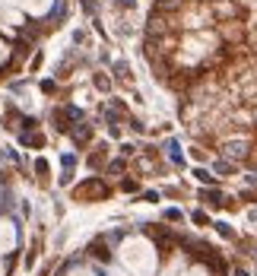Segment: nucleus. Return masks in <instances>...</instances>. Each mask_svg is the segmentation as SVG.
I'll return each mask as SVG.
<instances>
[{
    "instance_id": "obj_18",
    "label": "nucleus",
    "mask_w": 257,
    "mask_h": 276,
    "mask_svg": "<svg viewBox=\"0 0 257 276\" xmlns=\"http://www.w3.org/2000/svg\"><path fill=\"white\" fill-rule=\"evenodd\" d=\"M54 89H57V86H54V79H45V83H42V92H54Z\"/></svg>"
},
{
    "instance_id": "obj_5",
    "label": "nucleus",
    "mask_w": 257,
    "mask_h": 276,
    "mask_svg": "<svg viewBox=\"0 0 257 276\" xmlns=\"http://www.w3.org/2000/svg\"><path fill=\"white\" fill-rule=\"evenodd\" d=\"M19 143L29 146V150H45V133L38 130V127H35V130H23V133H19Z\"/></svg>"
},
{
    "instance_id": "obj_11",
    "label": "nucleus",
    "mask_w": 257,
    "mask_h": 276,
    "mask_svg": "<svg viewBox=\"0 0 257 276\" xmlns=\"http://www.w3.org/2000/svg\"><path fill=\"white\" fill-rule=\"evenodd\" d=\"M191 222H194V226H209V216H206L204 210H194L191 213Z\"/></svg>"
},
{
    "instance_id": "obj_6",
    "label": "nucleus",
    "mask_w": 257,
    "mask_h": 276,
    "mask_svg": "<svg viewBox=\"0 0 257 276\" xmlns=\"http://www.w3.org/2000/svg\"><path fill=\"white\" fill-rule=\"evenodd\" d=\"M213 172L222 175V178H232V175H238V165L229 162V159H213Z\"/></svg>"
},
{
    "instance_id": "obj_16",
    "label": "nucleus",
    "mask_w": 257,
    "mask_h": 276,
    "mask_svg": "<svg viewBox=\"0 0 257 276\" xmlns=\"http://www.w3.org/2000/svg\"><path fill=\"white\" fill-rule=\"evenodd\" d=\"M241 200L245 203H257V191H241Z\"/></svg>"
},
{
    "instance_id": "obj_1",
    "label": "nucleus",
    "mask_w": 257,
    "mask_h": 276,
    "mask_svg": "<svg viewBox=\"0 0 257 276\" xmlns=\"http://www.w3.org/2000/svg\"><path fill=\"white\" fill-rule=\"evenodd\" d=\"M143 57L194 146L257 172V0H155Z\"/></svg>"
},
{
    "instance_id": "obj_7",
    "label": "nucleus",
    "mask_w": 257,
    "mask_h": 276,
    "mask_svg": "<svg viewBox=\"0 0 257 276\" xmlns=\"http://www.w3.org/2000/svg\"><path fill=\"white\" fill-rule=\"evenodd\" d=\"M105 159H108V150L105 146H96V152H92L86 162H89V168H105Z\"/></svg>"
},
{
    "instance_id": "obj_3",
    "label": "nucleus",
    "mask_w": 257,
    "mask_h": 276,
    "mask_svg": "<svg viewBox=\"0 0 257 276\" xmlns=\"http://www.w3.org/2000/svg\"><path fill=\"white\" fill-rule=\"evenodd\" d=\"M70 197L79 200V203H96V200H108V197H111V187H108L105 178H99V175H89L86 181H79V184L70 191Z\"/></svg>"
},
{
    "instance_id": "obj_14",
    "label": "nucleus",
    "mask_w": 257,
    "mask_h": 276,
    "mask_svg": "<svg viewBox=\"0 0 257 276\" xmlns=\"http://www.w3.org/2000/svg\"><path fill=\"white\" fill-rule=\"evenodd\" d=\"M121 191L133 194V191H137V181H133V178H124V181H121Z\"/></svg>"
},
{
    "instance_id": "obj_15",
    "label": "nucleus",
    "mask_w": 257,
    "mask_h": 276,
    "mask_svg": "<svg viewBox=\"0 0 257 276\" xmlns=\"http://www.w3.org/2000/svg\"><path fill=\"white\" fill-rule=\"evenodd\" d=\"M96 86H99V89H111V83H108V76H102V73H96Z\"/></svg>"
},
{
    "instance_id": "obj_17",
    "label": "nucleus",
    "mask_w": 257,
    "mask_h": 276,
    "mask_svg": "<svg viewBox=\"0 0 257 276\" xmlns=\"http://www.w3.org/2000/svg\"><path fill=\"white\" fill-rule=\"evenodd\" d=\"M143 200H146V203H155V200H159V194H155V191H146Z\"/></svg>"
},
{
    "instance_id": "obj_9",
    "label": "nucleus",
    "mask_w": 257,
    "mask_h": 276,
    "mask_svg": "<svg viewBox=\"0 0 257 276\" xmlns=\"http://www.w3.org/2000/svg\"><path fill=\"white\" fill-rule=\"evenodd\" d=\"M194 178H197L200 184H206V187H213V184H216V175H213V172H206V168H194Z\"/></svg>"
},
{
    "instance_id": "obj_4",
    "label": "nucleus",
    "mask_w": 257,
    "mask_h": 276,
    "mask_svg": "<svg viewBox=\"0 0 257 276\" xmlns=\"http://www.w3.org/2000/svg\"><path fill=\"white\" fill-rule=\"evenodd\" d=\"M67 137L73 140V146H79V150H83V146H89V143H92L96 130H92V124H89V121H79V124L73 127V130L67 133Z\"/></svg>"
},
{
    "instance_id": "obj_8",
    "label": "nucleus",
    "mask_w": 257,
    "mask_h": 276,
    "mask_svg": "<svg viewBox=\"0 0 257 276\" xmlns=\"http://www.w3.org/2000/svg\"><path fill=\"white\" fill-rule=\"evenodd\" d=\"M105 172H108V175H124V172H127V159H124V156H121V159H111V162L105 165Z\"/></svg>"
},
{
    "instance_id": "obj_12",
    "label": "nucleus",
    "mask_w": 257,
    "mask_h": 276,
    "mask_svg": "<svg viewBox=\"0 0 257 276\" xmlns=\"http://www.w3.org/2000/svg\"><path fill=\"white\" fill-rule=\"evenodd\" d=\"M213 226H216V232H219L222 238H235V232L229 228V222H213Z\"/></svg>"
},
{
    "instance_id": "obj_10",
    "label": "nucleus",
    "mask_w": 257,
    "mask_h": 276,
    "mask_svg": "<svg viewBox=\"0 0 257 276\" xmlns=\"http://www.w3.org/2000/svg\"><path fill=\"white\" fill-rule=\"evenodd\" d=\"M35 172H38V181H42V184H48V162H45L42 156L35 159Z\"/></svg>"
},
{
    "instance_id": "obj_13",
    "label": "nucleus",
    "mask_w": 257,
    "mask_h": 276,
    "mask_svg": "<svg viewBox=\"0 0 257 276\" xmlns=\"http://www.w3.org/2000/svg\"><path fill=\"white\" fill-rule=\"evenodd\" d=\"M165 219L168 222H181V219H184V213H181V210H165Z\"/></svg>"
},
{
    "instance_id": "obj_2",
    "label": "nucleus",
    "mask_w": 257,
    "mask_h": 276,
    "mask_svg": "<svg viewBox=\"0 0 257 276\" xmlns=\"http://www.w3.org/2000/svg\"><path fill=\"white\" fill-rule=\"evenodd\" d=\"M83 251L70 276H232L216 245L155 222L105 232Z\"/></svg>"
}]
</instances>
